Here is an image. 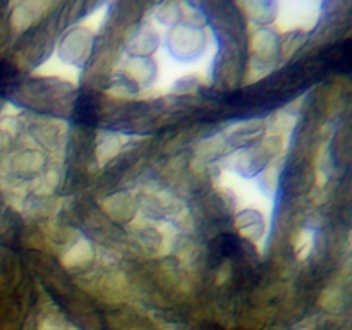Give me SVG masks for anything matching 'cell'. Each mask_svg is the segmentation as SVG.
<instances>
[{
    "instance_id": "obj_32",
    "label": "cell",
    "mask_w": 352,
    "mask_h": 330,
    "mask_svg": "<svg viewBox=\"0 0 352 330\" xmlns=\"http://www.w3.org/2000/svg\"><path fill=\"white\" fill-rule=\"evenodd\" d=\"M296 330H308V329H296Z\"/></svg>"
},
{
    "instance_id": "obj_30",
    "label": "cell",
    "mask_w": 352,
    "mask_h": 330,
    "mask_svg": "<svg viewBox=\"0 0 352 330\" xmlns=\"http://www.w3.org/2000/svg\"><path fill=\"white\" fill-rule=\"evenodd\" d=\"M7 144H9V136H6L3 133H0V151H2Z\"/></svg>"
},
{
    "instance_id": "obj_21",
    "label": "cell",
    "mask_w": 352,
    "mask_h": 330,
    "mask_svg": "<svg viewBox=\"0 0 352 330\" xmlns=\"http://www.w3.org/2000/svg\"><path fill=\"white\" fill-rule=\"evenodd\" d=\"M313 165H315V179L316 188H325L327 181L332 172V157H330V141L322 140L318 148L315 151V158H313Z\"/></svg>"
},
{
    "instance_id": "obj_26",
    "label": "cell",
    "mask_w": 352,
    "mask_h": 330,
    "mask_svg": "<svg viewBox=\"0 0 352 330\" xmlns=\"http://www.w3.org/2000/svg\"><path fill=\"white\" fill-rule=\"evenodd\" d=\"M318 305L322 306L325 311H339V309H342V306L346 305V292H344V289H340L339 285L327 287L325 291L320 294Z\"/></svg>"
},
{
    "instance_id": "obj_8",
    "label": "cell",
    "mask_w": 352,
    "mask_h": 330,
    "mask_svg": "<svg viewBox=\"0 0 352 330\" xmlns=\"http://www.w3.org/2000/svg\"><path fill=\"white\" fill-rule=\"evenodd\" d=\"M45 153L41 148H24L3 160V175H12L21 181H31L45 170Z\"/></svg>"
},
{
    "instance_id": "obj_11",
    "label": "cell",
    "mask_w": 352,
    "mask_h": 330,
    "mask_svg": "<svg viewBox=\"0 0 352 330\" xmlns=\"http://www.w3.org/2000/svg\"><path fill=\"white\" fill-rule=\"evenodd\" d=\"M100 205H102L103 213H105L109 219H112L113 222L129 223L138 213L136 195L127 191L113 192V195L103 198Z\"/></svg>"
},
{
    "instance_id": "obj_16",
    "label": "cell",
    "mask_w": 352,
    "mask_h": 330,
    "mask_svg": "<svg viewBox=\"0 0 352 330\" xmlns=\"http://www.w3.org/2000/svg\"><path fill=\"white\" fill-rule=\"evenodd\" d=\"M93 258H95V248H93L91 241L86 237H78L62 253L60 263L64 268H79L88 265Z\"/></svg>"
},
{
    "instance_id": "obj_27",
    "label": "cell",
    "mask_w": 352,
    "mask_h": 330,
    "mask_svg": "<svg viewBox=\"0 0 352 330\" xmlns=\"http://www.w3.org/2000/svg\"><path fill=\"white\" fill-rule=\"evenodd\" d=\"M342 98H344V91H342V86L336 85L332 89L329 91L325 100V105H327V112L329 116H336L339 112V109L342 107Z\"/></svg>"
},
{
    "instance_id": "obj_12",
    "label": "cell",
    "mask_w": 352,
    "mask_h": 330,
    "mask_svg": "<svg viewBox=\"0 0 352 330\" xmlns=\"http://www.w3.org/2000/svg\"><path fill=\"white\" fill-rule=\"evenodd\" d=\"M33 76H38V78L45 79H55L58 82H67L71 86H78L79 81L82 78L81 69H76L72 65L64 64L62 60H58L54 54L50 57H47L45 60H41L40 64L34 67Z\"/></svg>"
},
{
    "instance_id": "obj_23",
    "label": "cell",
    "mask_w": 352,
    "mask_h": 330,
    "mask_svg": "<svg viewBox=\"0 0 352 330\" xmlns=\"http://www.w3.org/2000/svg\"><path fill=\"white\" fill-rule=\"evenodd\" d=\"M315 230L309 227H301L298 232L294 234V253L296 260L306 261L311 256L313 250H315Z\"/></svg>"
},
{
    "instance_id": "obj_25",
    "label": "cell",
    "mask_w": 352,
    "mask_h": 330,
    "mask_svg": "<svg viewBox=\"0 0 352 330\" xmlns=\"http://www.w3.org/2000/svg\"><path fill=\"white\" fill-rule=\"evenodd\" d=\"M181 24L192 28H205L208 26V14L196 3L181 2Z\"/></svg>"
},
{
    "instance_id": "obj_22",
    "label": "cell",
    "mask_w": 352,
    "mask_h": 330,
    "mask_svg": "<svg viewBox=\"0 0 352 330\" xmlns=\"http://www.w3.org/2000/svg\"><path fill=\"white\" fill-rule=\"evenodd\" d=\"M109 16H110L109 3H100V6H96L95 9H91L89 12H85V16H82V19L79 21V24H81L82 28H86L89 33L98 36V34L102 33Z\"/></svg>"
},
{
    "instance_id": "obj_19",
    "label": "cell",
    "mask_w": 352,
    "mask_h": 330,
    "mask_svg": "<svg viewBox=\"0 0 352 330\" xmlns=\"http://www.w3.org/2000/svg\"><path fill=\"white\" fill-rule=\"evenodd\" d=\"M58 184H60V167L50 165L47 170H43L36 177L31 179L30 192L36 195L38 198H48L50 195H54Z\"/></svg>"
},
{
    "instance_id": "obj_13",
    "label": "cell",
    "mask_w": 352,
    "mask_h": 330,
    "mask_svg": "<svg viewBox=\"0 0 352 330\" xmlns=\"http://www.w3.org/2000/svg\"><path fill=\"white\" fill-rule=\"evenodd\" d=\"M230 146L222 133H215L208 138H201L195 146V158L205 165L220 164L230 153Z\"/></svg>"
},
{
    "instance_id": "obj_18",
    "label": "cell",
    "mask_w": 352,
    "mask_h": 330,
    "mask_svg": "<svg viewBox=\"0 0 352 330\" xmlns=\"http://www.w3.org/2000/svg\"><path fill=\"white\" fill-rule=\"evenodd\" d=\"M282 170H284V158H272L267 164V167L254 179L260 191L267 195L268 198H274L277 195L278 188H280Z\"/></svg>"
},
{
    "instance_id": "obj_20",
    "label": "cell",
    "mask_w": 352,
    "mask_h": 330,
    "mask_svg": "<svg viewBox=\"0 0 352 330\" xmlns=\"http://www.w3.org/2000/svg\"><path fill=\"white\" fill-rule=\"evenodd\" d=\"M158 28L167 31L168 28L181 23V2H162L153 6L148 16Z\"/></svg>"
},
{
    "instance_id": "obj_3",
    "label": "cell",
    "mask_w": 352,
    "mask_h": 330,
    "mask_svg": "<svg viewBox=\"0 0 352 330\" xmlns=\"http://www.w3.org/2000/svg\"><path fill=\"white\" fill-rule=\"evenodd\" d=\"M96 36L89 33L79 23H72L64 30L58 41L55 43L54 55L64 64L72 65L76 69L85 67L93 55Z\"/></svg>"
},
{
    "instance_id": "obj_6",
    "label": "cell",
    "mask_w": 352,
    "mask_h": 330,
    "mask_svg": "<svg viewBox=\"0 0 352 330\" xmlns=\"http://www.w3.org/2000/svg\"><path fill=\"white\" fill-rule=\"evenodd\" d=\"M113 74H119L126 79L127 82H133L136 88L146 89L157 85L158 78H160V67H158L157 57H129L126 54H120L119 60H117L116 67H113Z\"/></svg>"
},
{
    "instance_id": "obj_10",
    "label": "cell",
    "mask_w": 352,
    "mask_h": 330,
    "mask_svg": "<svg viewBox=\"0 0 352 330\" xmlns=\"http://www.w3.org/2000/svg\"><path fill=\"white\" fill-rule=\"evenodd\" d=\"M55 6H57L55 2H43V0H28V2L16 3L10 12V28L17 34L26 33L33 24H38L43 17H47Z\"/></svg>"
},
{
    "instance_id": "obj_31",
    "label": "cell",
    "mask_w": 352,
    "mask_h": 330,
    "mask_svg": "<svg viewBox=\"0 0 352 330\" xmlns=\"http://www.w3.org/2000/svg\"><path fill=\"white\" fill-rule=\"evenodd\" d=\"M64 330H79V329H78V327H76V325H72V323H67Z\"/></svg>"
},
{
    "instance_id": "obj_17",
    "label": "cell",
    "mask_w": 352,
    "mask_h": 330,
    "mask_svg": "<svg viewBox=\"0 0 352 330\" xmlns=\"http://www.w3.org/2000/svg\"><path fill=\"white\" fill-rule=\"evenodd\" d=\"M299 122V116L289 112V110L280 109L265 119V134L267 136H284L292 138Z\"/></svg>"
},
{
    "instance_id": "obj_5",
    "label": "cell",
    "mask_w": 352,
    "mask_h": 330,
    "mask_svg": "<svg viewBox=\"0 0 352 330\" xmlns=\"http://www.w3.org/2000/svg\"><path fill=\"white\" fill-rule=\"evenodd\" d=\"M270 212L258 208V206H241L234 217V226L237 232L254 244L260 253L267 248L268 234H270Z\"/></svg>"
},
{
    "instance_id": "obj_4",
    "label": "cell",
    "mask_w": 352,
    "mask_h": 330,
    "mask_svg": "<svg viewBox=\"0 0 352 330\" xmlns=\"http://www.w3.org/2000/svg\"><path fill=\"white\" fill-rule=\"evenodd\" d=\"M164 33L150 17L144 16L140 24H131L124 34V54L129 57H155L162 50Z\"/></svg>"
},
{
    "instance_id": "obj_9",
    "label": "cell",
    "mask_w": 352,
    "mask_h": 330,
    "mask_svg": "<svg viewBox=\"0 0 352 330\" xmlns=\"http://www.w3.org/2000/svg\"><path fill=\"white\" fill-rule=\"evenodd\" d=\"M230 150L254 146L265 136V119H246L234 122L222 131Z\"/></svg>"
},
{
    "instance_id": "obj_2",
    "label": "cell",
    "mask_w": 352,
    "mask_h": 330,
    "mask_svg": "<svg viewBox=\"0 0 352 330\" xmlns=\"http://www.w3.org/2000/svg\"><path fill=\"white\" fill-rule=\"evenodd\" d=\"M323 17V2L320 0H298L278 2L277 17L272 30L277 34L302 33L308 34L318 28Z\"/></svg>"
},
{
    "instance_id": "obj_24",
    "label": "cell",
    "mask_w": 352,
    "mask_h": 330,
    "mask_svg": "<svg viewBox=\"0 0 352 330\" xmlns=\"http://www.w3.org/2000/svg\"><path fill=\"white\" fill-rule=\"evenodd\" d=\"M306 43V34L302 33H287L282 34V40H278V60L287 62L289 58L298 54L299 48Z\"/></svg>"
},
{
    "instance_id": "obj_1",
    "label": "cell",
    "mask_w": 352,
    "mask_h": 330,
    "mask_svg": "<svg viewBox=\"0 0 352 330\" xmlns=\"http://www.w3.org/2000/svg\"><path fill=\"white\" fill-rule=\"evenodd\" d=\"M250 30L251 60L241 81L243 85H253L267 78L278 64V34L272 28H254Z\"/></svg>"
},
{
    "instance_id": "obj_7",
    "label": "cell",
    "mask_w": 352,
    "mask_h": 330,
    "mask_svg": "<svg viewBox=\"0 0 352 330\" xmlns=\"http://www.w3.org/2000/svg\"><path fill=\"white\" fill-rule=\"evenodd\" d=\"M270 160L272 158L267 153V150L258 143L254 146L243 148V150H232L223 158L222 164L226 165L223 167L226 170L232 172V174L239 175V177L256 179L258 174L267 167Z\"/></svg>"
},
{
    "instance_id": "obj_28",
    "label": "cell",
    "mask_w": 352,
    "mask_h": 330,
    "mask_svg": "<svg viewBox=\"0 0 352 330\" xmlns=\"http://www.w3.org/2000/svg\"><path fill=\"white\" fill-rule=\"evenodd\" d=\"M65 325H67V322L58 313H50V315L43 316V320L38 325V330H64Z\"/></svg>"
},
{
    "instance_id": "obj_29",
    "label": "cell",
    "mask_w": 352,
    "mask_h": 330,
    "mask_svg": "<svg viewBox=\"0 0 352 330\" xmlns=\"http://www.w3.org/2000/svg\"><path fill=\"white\" fill-rule=\"evenodd\" d=\"M230 275H232V265H230L229 260H223L222 265L219 267V270H217V275H215V285H219V287H222L226 282H229Z\"/></svg>"
},
{
    "instance_id": "obj_15",
    "label": "cell",
    "mask_w": 352,
    "mask_h": 330,
    "mask_svg": "<svg viewBox=\"0 0 352 330\" xmlns=\"http://www.w3.org/2000/svg\"><path fill=\"white\" fill-rule=\"evenodd\" d=\"M127 141H129V138L124 136V134L120 133H113V131L100 133L98 138H96V148H95L96 164H98L100 167H103V165L109 164L110 160H113V158L124 150Z\"/></svg>"
},
{
    "instance_id": "obj_14",
    "label": "cell",
    "mask_w": 352,
    "mask_h": 330,
    "mask_svg": "<svg viewBox=\"0 0 352 330\" xmlns=\"http://www.w3.org/2000/svg\"><path fill=\"white\" fill-rule=\"evenodd\" d=\"M243 16L248 19V24L254 28H268L274 24L277 17L278 2H265V0H256V2H237Z\"/></svg>"
}]
</instances>
